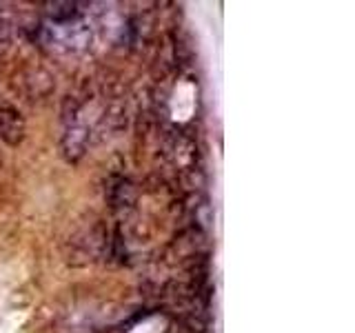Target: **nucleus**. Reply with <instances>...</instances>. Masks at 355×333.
<instances>
[{
	"label": "nucleus",
	"mask_w": 355,
	"mask_h": 333,
	"mask_svg": "<svg viewBox=\"0 0 355 333\" xmlns=\"http://www.w3.org/2000/svg\"><path fill=\"white\" fill-rule=\"evenodd\" d=\"M191 111H193V89L189 85H182L173 98V116L178 120H187L191 116Z\"/></svg>",
	"instance_id": "f257e3e1"
},
{
	"label": "nucleus",
	"mask_w": 355,
	"mask_h": 333,
	"mask_svg": "<svg viewBox=\"0 0 355 333\" xmlns=\"http://www.w3.org/2000/svg\"><path fill=\"white\" fill-rule=\"evenodd\" d=\"M160 327H162V320L160 318H153L149 322H144V325H140L138 331H133V333H160L162 331Z\"/></svg>",
	"instance_id": "f03ea898"
}]
</instances>
